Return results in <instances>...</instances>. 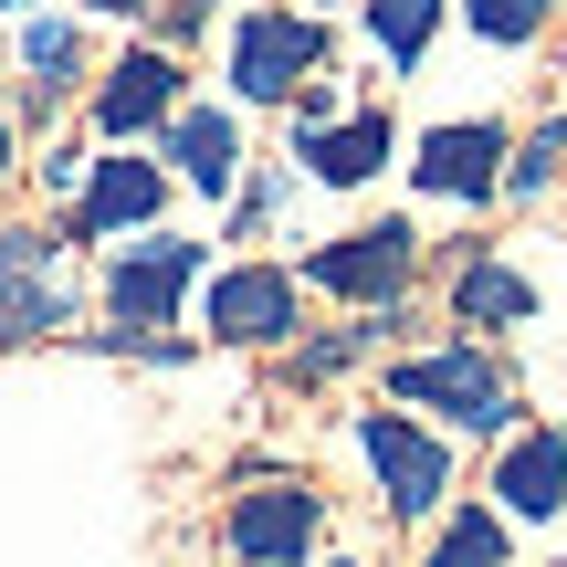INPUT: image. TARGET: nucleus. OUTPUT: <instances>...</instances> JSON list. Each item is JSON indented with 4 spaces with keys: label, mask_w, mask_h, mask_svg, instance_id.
Wrapping results in <instances>:
<instances>
[{
    "label": "nucleus",
    "mask_w": 567,
    "mask_h": 567,
    "mask_svg": "<svg viewBox=\"0 0 567 567\" xmlns=\"http://www.w3.org/2000/svg\"><path fill=\"white\" fill-rule=\"evenodd\" d=\"M379 400L421 410V421L463 431V442H484V452L526 421V389H515V368H505L494 337H421V347H400V358L379 368Z\"/></svg>",
    "instance_id": "obj_1"
},
{
    "label": "nucleus",
    "mask_w": 567,
    "mask_h": 567,
    "mask_svg": "<svg viewBox=\"0 0 567 567\" xmlns=\"http://www.w3.org/2000/svg\"><path fill=\"white\" fill-rule=\"evenodd\" d=\"M210 74H221V95L243 116H284L316 74H337V21L305 11V0H243Z\"/></svg>",
    "instance_id": "obj_2"
},
{
    "label": "nucleus",
    "mask_w": 567,
    "mask_h": 567,
    "mask_svg": "<svg viewBox=\"0 0 567 567\" xmlns=\"http://www.w3.org/2000/svg\"><path fill=\"white\" fill-rule=\"evenodd\" d=\"M295 274H305V295L347 305V316L421 305V284H431V231L410 221V210H368V221L326 231V243H295Z\"/></svg>",
    "instance_id": "obj_3"
},
{
    "label": "nucleus",
    "mask_w": 567,
    "mask_h": 567,
    "mask_svg": "<svg viewBox=\"0 0 567 567\" xmlns=\"http://www.w3.org/2000/svg\"><path fill=\"white\" fill-rule=\"evenodd\" d=\"M347 452H358V473H368V494H379L389 526H442V505L463 494L452 431L421 421V410H389V400L347 410Z\"/></svg>",
    "instance_id": "obj_4"
},
{
    "label": "nucleus",
    "mask_w": 567,
    "mask_h": 567,
    "mask_svg": "<svg viewBox=\"0 0 567 567\" xmlns=\"http://www.w3.org/2000/svg\"><path fill=\"white\" fill-rule=\"evenodd\" d=\"M189 326H200V347H231V358H284L305 337V274L274 252H231V264H210Z\"/></svg>",
    "instance_id": "obj_5"
},
{
    "label": "nucleus",
    "mask_w": 567,
    "mask_h": 567,
    "mask_svg": "<svg viewBox=\"0 0 567 567\" xmlns=\"http://www.w3.org/2000/svg\"><path fill=\"white\" fill-rule=\"evenodd\" d=\"M210 536H221L231 567H316L326 536H337V505H326L316 473H243Z\"/></svg>",
    "instance_id": "obj_6"
},
{
    "label": "nucleus",
    "mask_w": 567,
    "mask_h": 567,
    "mask_svg": "<svg viewBox=\"0 0 567 567\" xmlns=\"http://www.w3.org/2000/svg\"><path fill=\"white\" fill-rule=\"evenodd\" d=\"M210 284V243L200 231H126L105 243V326H137V337H179L189 305Z\"/></svg>",
    "instance_id": "obj_7"
},
{
    "label": "nucleus",
    "mask_w": 567,
    "mask_h": 567,
    "mask_svg": "<svg viewBox=\"0 0 567 567\" xmlns=\"http://www.w3.org/2000/svg\"><path fill=\"white\" fill-rule=\"evenodd\" d=\"M505 158H515V126L505 116H431V126H410V147H400V179L421 189L431 210H505Z\"/></svg>",
    "instance_id": "obj_8"
},
{
    "label": "nucleus",
    "mask_w": 567,
    "mask_h": 567,
    "mask_svg": "<svg viewBox=\"0 0 567 567\" xmlns=\"http://www.w3.org/2000/svg\"><path fill=\"white\" fill-rule=\"evenodd\" d=\"M431 295H442L452 337H515V326L547 316V295L515 264V243H431Z\"/></svg>",
    "instance_id": "obj_9"
},
{
    "label": "nucleus",
    "mask_w": 567,
    "mask_h": 567,
    "mask_svg": "<svg viewBox=\"0 0 567 567\" xmlns=\"http://www.w3.org/2000/svg\"><path fill=\"white\" fill-rule=\"evenodd\" d=\"M189 95H200V84H189V53H168V42H147V32H137L95 84H84V126H95L105 147H137V137L158 147V126L179 116Z\"/></svg>",
    "instance_id": "obj_10"
},
{
    "label": "nucleus",
    "mask_w": 567,
    "mask_h": 567,
    "mask_svg": "<svg viewBox=\"0 0 567 567\" xmlns=\"http://www.w3.org/2000/svg\"><path fill=\"white\" fill-rule=\"evenodd\" d=\"M74 252H63V231L42 221H0V358L11 347H42L74 326Z\"/></svg>",
    "instance_id": "obj_11"
},
{
    "label": "nucleus",
    "mask_w": 567,
    "mask_h": 567,
    "mask_svg": "<svg viewBox=\"0 0 567 567\" xmlns=\"http://www.w3.org/2000/svg\"><path fill=\"white\" fill-rule=\"evenodd\" d=\"M168 200H179V179H168L158 147H147V158L137 147H105V158L84 168V200L63 210L53 231H63V252L74 243H126V231H168Z\"/></svg>",
    "instance_id": "obj_12"
},
{
    "label": "nucleus",
    "mask_w": 567,
    "mask_h": 567,
    "mask_svg": "<svg viewBox=\"0 0 567 567\" xmlns=\"http://www.w3.org/2000/svg\"><path fill=\"white\" fill-rule=\"evenodd\" d=\"M158 158H168V179H179L189 200L231 210V189H243V168H252V137H243V105H231V95H189L179 116L158 126Z\"/></svg>",
    "instance_id": "obj_13"
},
{
    "label": "nucleus",
    "mask_w": 567,
    "mask_h": 567,
    "mask_svg": "<svg viewBox=\"0 0 567 567\" xmlns=\"http://www.w3.org/2000/svg\"><path fill=\"white\" fill-rule=\"evenodd\" d=\"M284 158L305 168V189H326V200H358V189H379L389 168H400V116H389L379 95H358L326 137H305V147H284Z\"/></svg>",
    "instance_id": "obj_14"
},
{
    "label": "nucleus",
    "mask_w": 567,
    "mask_h": 567,
    "mask_svg": "<svg viewBox=\"0 0 567 567\" xmlns=\"http://www.w3.org/2000/svg\"><path fill=\"white\" fill-rule=\"evenodd\" d=\"M484 494L515 515V526H557L567 515V421H515L505 442L484 452Z\"/></svg>",
    "instance_id": "obj_15"
},
{
    "label": "nucleus",
    "mask_w": 567,
    "mask_h": 567,
    "mask_svg": "<svg viewBox=\"0 0 567 567\" xmlns=\"http://www.w3.org/2000/svg\"><path fill=\"white\" fill-rule=\"evenodd\" d=\"M95 74L105 63H95V42H84L74 11H21V105H11L21 126H42L74 84H95Z\"/></svg>",
    "instance_id": "obj_16"
},
{
    "label": "nucleus",
    "mask_w": 567,
    "mask_h": 567,
    "mask_svg": "<svg viewBox=\"0 0 567 567\" xmlns=\"http://www.w3.org/2000/svg\"><path fill=\"white\" fill-rule=\"evenodd\" d=\"M452 0H358V53L379 63V84H421L442 53Z\"/></svg>",
    "instance_id": "obj_17"
},
{
    "label": "nucleus",
    "mask_w": 567,
    "mask_h": 567,
    "mask_svg": "<svg viewBox=\"0 0 567 567\" xmlns=\"http://www.w3.org/2000/svg\"><path fill=\"white\" fill-rule=\"evenodd\" d=\"M421 567H515V515L494 494H452L442 526H421Z\"/></svg>",
    "instance_id": "obj_18"
},
{
    "label": "nucleus",
    "mask_w": 567,
    "mask_h": 567,
    "mask_svg": "<svg viewBox=\"0 0 567 567\" xmlns=\"http://www.w3.org/2000/svg\"><path fill=\"white\" fill-rule=\"evenodd\" d=\"M295 200H305V168H295V158H252V168H243V189H231V210H221V243H231V252L284 243Z\"/></svg>",
    "instance_id": "obj_19"
},
{
    "label": "nucleus",
    "mask_w": 567,
    "mask_h": 567,
    "mask_svg": "<svg viewBox=\"0 0 567 567\" xmlns=\"http://www.w3.org/2000/svg\"><path fill=\"white\" fill-rule=\"evenodd\" d=\"M567 200V105L515 126V158H505V210H547Z\"/></svg>",
    "instance_id": "obj_20"
},
{
    "label": "nucleus",
    "mask_w": 567,
    "mask_h": 567,
    "mask_svg": "<svg viewBox=\"0 0 567 567\" xmlns=\"http://www.w3.org/2000/svg\"><path fill=\"white\" fill-rule=\"evenodd\" d=\"M557 11H567V0H452V21H463L484 53H505V63L547 42V32H557Z\"/></svg>",
    "instance_id": "obj_21"
},
{
    "label": "nucleus",
    "mask_w": 567,
    "mask_h": 567,
    "mask_svg": "<svg viewBox=\"0 0 567 567\" xmlns=\"http://www.w3.org/2000/svg\"><path fill=\"white\" fill-rule=\"evenodd\" d=\"M231 11H243V0H158L147 42H168V53H200L210 32H231Z\"/></svg>",
    "instance_id": "obj_22"
},
{
    "label": "nucleus",
    "mask_w": 567,
    "mask_h": 567,
    "mask_svg": "<svg viewBox=\"0 0 567 567\" xmlns=\"http://www.w3.org/2000/svg\"><path fill=\"white\" fill-rule=\"evenodd\" d=\"M347 105H358V95H347V84H337V74H316V84H305V95H295V105H284V147H305V137H326V126H337V116H347Z\"/></svg>",
    "instance_id": "obj_23"
},
{
    "label": "nucleus",
    "mask_w": 567,
    "mask_h": 567,
    "mask_svg": "<svg viewBox=\"0 0 567 567\" xmlns=\"http://www.w3.org/2000/svg\"><path fill=\"white\" fill-rule=\"evenodd\" d=\"M84 168H95V158H84L74 137H53V147H42V158H32V189H42V200H53V210H74V200H84Z\"/></svg>",
    "instance_id": "obj_24"
},
{
    "label": "nucleus",
    "mask_w": 567,
    "mask_h": 567,
    "mask_svg": "<svg viewBox=\"0 0 567 567\" xmlns=\"http://www.w3.org/2000/svg\"><path fill=\"white\" fill-rule=\"evenodd\" d=\"M74 11H95V21H137V32H147V21H158V0H74Z\"/></svg>",
    "instance_id": "obj_25"
},
{
    "label": "nucleus",
    "mask_w": 567,
    "mask_h": 567,
    "mask_svg": "<svg viewBox=\"0 0 567 567\" xmlns=\"http://www.w3.org/2000/svg\"><path fill=\"white\" fill-rule=\"evenodd\" d=\"M11 158H21V116L0 105V179H11Z\"/></svg>",
    "instance_id": "obj_26"
},
{
    "label": "nucleus",
    "mask_w": 567,
    "mask_h": 567,
    "mask_svg": "<svg viewBox=\"0 0 567 567\" xmlns=\"http://www.w3.org/2000/svg\"><path fill=\"white\" fill-rule=\"evenodd\" d=\"M316 567H379V557H358V547H326V557H316Z\"/></svg>",
    "instance_id": "obj_27"
},
{
    "label": "nucleus",
    "mask_w": 567,
    "mask_h": 567,
    "mask_svg": "<svg viewBox=\"0 0 567 567\" xmlns=\"http://www.w3.org/2000/svg\"><path fill=\"white\" fill-rule=\"evenodd\" d=\"M305 11H358V0H305Z\"/></svg>",
    "instance_id": "obj_28"
},
{
    "label": "nucleus",
    "mask_w": 567,
    "mask_h": 567,
    "mask_svg": "<svg viewBox=\"0 0 567 567\" xmlns=\"http://www.w3.org/2000/svg\"><path fill=\"white\" fill-rule=\"evenodd\" d=\"M0 11H11V21H21V11H42V0H0Z\"/></svg>",
    "instance_id": "obj_29"
},
{
    "label": "nucleus",
    "mask_w": 567,
    "mask_h": 567,
    "mask_svg": "<svg viewBox=\"0 0 567 567\" xmlns=\"http://www.w3.org/2000/svg\"><path fill=\"white\" fill-rule=\"evenodd\" d=\"M557 567H567V557H557Z\"/></svg>",
    "instance_id": "obj_30"
}]
</instances>
